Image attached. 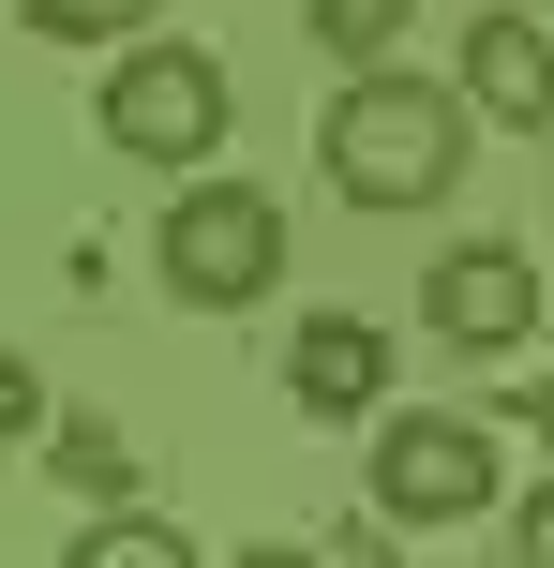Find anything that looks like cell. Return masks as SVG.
<instances>
[{
    "instance_id": "cell-3",
    "label": "cell",
    "mask_w": 554,
    "mask_h": 568,
    "mask_svg": "<svg viewBox=\"0 0 554 568\" xmlns=\"http://www.w3.org/2000/svg\"><path fill=\"white\" fill-rule=\"evenodd\" d=\"M225 105H240V90H225V60H210V45H180V30H120V45H105V105H90V120H105V150H135V165H210V150H225Z\"/></svg>"
},
{
    "instance_id": "cell-2",
    "label": "cell",
    "mask_w": 554,
    "mask_h": 568,
    "mask_svg": "<svg viewBox=\"0 0 554 568\" xmlns=\"http://www.w3.org/2000/svg\"><path fill=\"white\" fill-rule=\"evenodd\" d=\"M150 270H165V300H180V314H255L270 284H285V210H270L255 180L180 165L165 225H150Z\"/></svg>"
},
{
    "instance_id": "cell-13",
    "label": "cell",
    "mask_w": 554,
    "mask_h": 568,
    "mask_svg": "<svg viewBox=\"0 0 554 568\" xmlns=\"http://www.w3.org/2000/svg\"><path fill=\"white\" fill-rule=\"evenodd\" d=\"M495 509H510V554L554 568V479H540V494H495Z\"/></svg>"
},
{
    "instance_id": "cell-11",
    "label": "cell",
    "mask_w": 554,
    "mask_h": 568,
    "mask_svg": "<svg viewBox=\"0 0 554 568\" xmlns=\"http://www.w3.org/2000/svg\"><path fill=\"white\" fill-rule=\"evenodd\" d=\"M60 479H75V494H120L135 464H120V434H105V419H60Z\"/></svg>"
},
{
    "instance_id": "cell-7",
    "label": "cell",
    "mask_w": 554,
    "mask_h": 568,
    "mask_svg": "<svg viewBox=\"0 0 554 568\" xmlns=\"http://www.w3.org/2000/svg\"><path fill=\"white\" fill-rule=\"evenodd\" d=\"M450 90H465V120H495V135H540L554 120V30L540 16H480Z\"/></svg>"
},
{
    "instance_id": "cell-9",
    "label": "cell",
    "mask_w": 554,
    "mask_h": 568,
    "mask_svg": "<svg viewBox=\"0 0 554 568\" xmlns=\"http://www.w3.org/2000/svg\"><path fill=\"white\" fill-rule=\"evenodd\" d=\"M16 16L46 30V45H120V30H150L165 0H16Z\"/></svg>"
},
{
    "instance_id": "cell-6",
    "label": "cell",
    "mask_w": 554,
    "mask_h": 568,
    "mask_svg": "<svg viewBox=\"0 0 554 568\" xmlns=\"http://www.w3.org/2000/svg\"><path fill=\"white\" fill-rule=\"evenodd\" d=\"M285 389H300V419L360 434V419H375V389H390V329H375V314H300Z\"/></svg>"
},
{
    "instance_id": "cell-10",
    "label": "cell",
    "mask_w": 554,
    "mask_h": 568,
    "mask_svg": "<svg viewBox=\"0 0 554 568\" xmlns=\"http://www.w3.org/2000/svg\"><path fill=\"white\" fill-rule=\"evenodd\" d=\"M75 568H195V539H180V524H90V539H75Z\"/></svg>"
},
{
    "instance_id": "cell-4",
    "label": "cell",
    "mask_w": 554,
    "mask_h": 568,
    "mask_svg": "<svg viewBox=\"0 0 554 568\" xmlns=\"http://www.w3.org/2000/svg\"><path fill=\"white\" fill-rule=\"evenodd\" d=\"M375 434V509L405 524V539H465V524H495V434L450 419V404H405V419H360Z\"/></svg>"
},
{
    "instance_id": "cell-5",
    "label": "cell",
    "mask_w": 554,
    "mask_h": 568,
    "mask_svg": "<svg viewBox=\"0 0 554 568\" xmlns=\"http://www.w3.org/2000/svg\"><path fill=\"white\" fill-rule=\"evenodd\" d=\"M420 329H435L450 359H510V344L540 329V255L525 240H450V255L420 270Z\"/></svg>"
},
{
    "instance_id": "cell-1",
    "label": "cell",
    "mask_w": 554,
    "mask_h": 568,
    "mask_svg": "<svg viewBox=\"0 0 554 568\" xmlns=\"http://www.w3.org/2000/svg\"><path fill=\"white\" fill-rule=\"evenodd\" d=\"M315 165H330V195L375 210V225L390 210H435L450 180H465V90L360 60V75L330 90V120H315Z\"/></svg>"
},
{
    "instance_id": "cell-12",
    "label": "cell",
    "mask_w": 554,
    "mask_h": 568,
    "mask_svg": "<svg viewBox=\"0 0 554 568\" xmlns=\"http://www.w3.org/2000/svg\"><path fill=\"white\" fill-rule=\"evenodd\" d=\"M30 434H46V374L0 344V449H30Z\"/></svg>"
},
{
    "instance_id": "cell-14",
    "label": "cell",
    "mask_w": 554,
    "mask_h": 568,
    "mask_svg": "<svg viewBox=\"0 0 554 568\" xmlns=\"http://www.w3.org/2000/svg\"><path fill=\"white\" fill-rule=\"evenodd\" d=\"M510 419H525L540 449H554V374H525V389H510Z\"/></svg>"
},
{
    "instance_id": "cell-8",
    "label": "cell",
    "mask_w": 554,
    "mask_h": 568,
    "mask_svg": "<svg viewBox=\"0 0 554 568\" xmlns=\"http://www.w3.org/2000/svg\"><path fill=\"white\" fill-rule=\"evenodd\" d=\"M300 30H315V45L360 75V60H390V45L420 30V0H300Z\"/></svg>"
}]
</instances>
